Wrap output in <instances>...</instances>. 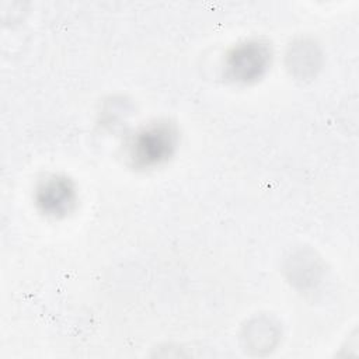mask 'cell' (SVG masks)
<instances>
[{"label": "cell", "instance_id": "6da1fadb", "mask_svg": "<svg viewBox=\"0 0 359 359\" xmlns=\"http://www.w3.org/2000/svg\"><path fill=\"white\" fill-rule=\"evenodd\" d=\"M178 142L172 123L158 121L142 128L129 143V160L136 168H151L167 161Z\"/></svg>", "mask_w": 359, "mask_h": 359}, {"label": "cell", "instance_id": "7a4b0ae2", "mask_svg": "<svg viewBox=\"0 0 359 359\" xmlns=\"http://www.w3.org/2000/svg\"><path fill=\"white\" fill-rule=\"evenodd\" d=\"M272 49L261 39H248L236 45L226 56L224 73L234 83H252L271 66Z\"/></svg>", "mask_w": 359, "mask_h": 359}, {"label": "cell", "instance_id": "3957f363", "mask_svg": "<svg viewBox=\"0 0 359 359\" xmlns=\"http://www.w3.org/2000/svg\"><path fill=\"white\" fill-rule=\"evenodd\" d=\"M76 202V187L65 175H49L36 187L35 203L49 217H65L74 209Z\"/></svg>", "mask_w": 359, "mask_h": 359}]
</instances>
